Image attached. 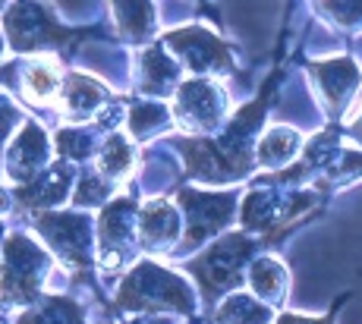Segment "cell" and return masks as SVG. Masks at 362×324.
Returning <instances> with one entry per match:
<instances>
[{
    "instance_id": "277c9868",
    "label": "cell",
    "mask_w": 362,
    "mask_h": 324,
    "mask_svg": "<svg viewBox=\"0 0 362 324\" xmlns=\"http://www.w3.org/2000/svg\"><path fill=\"white\" fill-rule=\"evenodd\" d=\"M249 252H252V243H249L246 236H227V239H221L214 249H208L202 258L192 261L189 271L199 277L208 302L230 293L233 287H240L243 261L249 258Z\"/></svg>"
},
{
    "instance_id": "2e32d148",
    "label": "cell",
    "mask_w": 362,
    "mask_h": 324,
    "mask_svg": "<svg viewBox=\"0 0 362 324\" xmlns=\"http://www.w3.org/2000/svg\"><path fill=\"white\" fill-rule=\"evenodd\" d=\"M19 324H86V321H82V312L76 302L64 299V296H47L35 312L23 315Z\"/></svg>"
},
{
    "instance_id": "8fae6325",
    "label": "cell",
    "mask_w": 362,
    "mask_h": 324,
    "mask_svg": "<svg viewBox=\"0 0 362 324\" xmlns=\"http://www.w3.org/2000/svg\"><path fill=\"white\" fill-rule=\"evenodd\" d=\"M139 236L145 239V246L161 249L173 236H177V215L170 211L167 202H151L139 217Z\"/></svg>"
},
{
    "instance_id": "4fadbf2b",
    "label": "cell",
    "mask_w": 362,
    "mask_h": 324,
    "mask_svg": "<svg viewBox=\"0 0 362 324\" xmlns=\"http://www.w3.org/2000/svg\"><path fill=\"white\" fill-rule=\"evenodd\" d=\"M104 101V88L92 82L88 76H69L64 85V107L69 116H86L92 114Z\"/></svg>"
},
{
    "instance_id": "ac0fdd59",
    "label": "cell",
    "mask_w": 362,
    "mask_h": 324,
    "mask_svg": "<svg viewBox=\"0 0 362 324\" xmlns=\"http://www.w3.org/2000/svg\"><path fill=\"white\" fill-rule=\"evenodd\" d=\"M249 280H252V289L262 296L264 302H274L284 296V287H287V271L277 265L274 258H262L252 265L249 271Z\"/></svg>"
},
{
    "instance_id": "d6986e66",
    "label": "cell",
    "mask_w": 362,
    "mask_h": 324,
    "mask_svg": "<svg viewBox=\"0 0 362 324\" xmlns=\"http://www.w3.org/2000/svg\"><path fill=\"white\" fill-rule=\"evenodd\" d=\"M142 66H145V88L148 92H167L164 85H170L173 76H177V66L167 60V54L161 47H151L142 57Z\"/></svg>"
},
{
    "instance_id": "e0dca14e",
    "label": "cell",
    "mask_w": 362,
    "mask_h": 324,
    "mask_svg": "<svg viewBox=\"0 0 362 324\" xmlns=\"http://www.w3.org/2000/svg\"><path fill=\"white\" fill-rule=\"evenodd\" d=\"M318 76H322L325 95L331 101H344L353 92V85L359 82V73L350 60H328V64H318Z\"/></svg>"
},
{
    "instance_id": "ba28073f",
    "label": "cell",
    "mask_w": 362,
    "mask_h": 324,
    "mask_svg": "<svg viewBox=\"0 0 362 324\" xmlns=\"http://www.w3.org/2000/svg\"><path fill=\"white\" fill-rule=\"evenodd\" d=\"M132 243V202H114L101 217V246H104V261L110 268H120L123 252Z\"/></svg>"
},
{
    "instance_id": "30bf717a",
    "label": "cell",
    "mask_w": 362,
    "mask_h": 324,
    "mask_svg": "<svg viewBox=\"0 0 362 324\" xmlns=\"http://www.w3.org/2000/svg\"><path fill=\"white\" fill-rule=\"evenodd\" d=\"M45 161H47L45 133L29 123V126H25V133L19 136L16 145H13V151H10V174L23 180V176H32Z\"/></svg>"
},
{
    "instance_id": "603a6c76",
    "label": "cell",
    "mask_w": 362,
    "mask_h": 324,
    "mask_svg": "<svg viewBox=\"0 0 362 324\" xmlns=\"http://www.w3.org/2000/svg\"><path fill=\"white\" fill-rule=\"evenodd\" d=\"M13 120H16V110H13L10 104H6L4 98H0V142H4V136H6V129L13 126Z\"/></svg>"
},
{
    "instance_id": "5bb4252c",
    "label": "cell",
    "mask_w": 362,
    "mask_h": 324,
    "mask_svg": "<svg viewBox=\"0 0 362 324\" xmlns=\"http://www.w3.org/2000/svg\"><path fill=\"white\" fill-rule=\"evenodd\" d=\"M218 324H271L268 302H255L252 296H227V302L218 308Z\"/></svg>"
},
{
    "instance_id": "7c38bea8",
    "label": "cell",
    "mask_w": 362,
    "mask_h": 324,
    "mask_svg": "<svg viewBox=\"0 0 362 324\" xmlns=\"http://www.w3.org/2000/svg\"><path fill=\"white\" fill-rule=\"evenodd\" d=\"M23 85L35 104H47L60 92V70L54 66V60H32L23 73Z\"/></svg>"
},
{
    "instance_id": "3957f363",
    "label": "cell",
    "mask_w": 362,
    "mask_h": 324,
    "mask_svg": "<svg viewBox=\"0 0 362 324\" xmlns=\"http://www.w3.org/2000/svg\"><path fill=\"white\" fill-rule=\"evenodd\" d=\"M6 35L16 51H38V47H64L76 41L79 32H69L57 25V19L38 6L35 0H13L10 13L4 16Z\"/></svg>"
},
{
    "instance_id": "9a60e30c",
    "label": "cell",
    "mask_w": 362,
    "mask_h": 324,
    "mask_svg": "<svg viewBox=\"0 0 362 324\" xmlns=\"http://www.w3.org/2000/svg\"><path fill=\"white\" fill-rule=\"evenodd\" d=\"M117 6V23L127 38H145L155 29V10L148 0H114Z\"/></svg>"
},
{
    "instance_id": "8992f818",
    "label": "cell",
    "mask_w": 362,
    "mask_h": 324,
    "mask_svg": "<svg viewBox=\"0 0 362 324\" xmlns=\"http://www.w3.org/2000/svg\"><path fill=\"white\" fill-rule=\"evenodd\" d=\"M180 202L189 211V233H186V246L205 243L208 233H214L218 227L227 224L233 211L236 196H205V192H183Z\"/></svg>"
},
{
    "instance_id": "ffe728a7",
    "label": "cell",
    "mask_w": 362,
    "mask_h": 324,
    "mask_svg": "<svg viewBox=\"0 0 362 324\" xmlns=\"http://www.w3.org/2000/svg\"><path fill=\"white\" fill-rule=\"evenodd\" d=\"M296 148H299L296 133H290V129H271V133L262 139V161L271 164V167H277V164L290 161Z\"/></svg>"
},
{
    "instance_id": "52a82bcc",
    "label": "cell",
    "mask_w": 362,
    "mask_h": 324,
    "mask_svg": "<svg viewBox=\"0 0 362 324\" xmlns=\"http://www.w3.org/2000/svg\"><path fill=\"white\" fill-rule=\"evenodd\" d=\"M167 44H170L173 51L183 54V57L189 60L192 70H208V66H224V70H230V60H227L224 44L202 29L173 32V35H167Z\"/></svg>"
},
{
    "instance_id": "cb8c5ba5",
    "label": "cell",
    "mask_w": 362,
    "mask_h": 324,
    "mask_svg": "<svg viewBox=\"0 0 362 324\" xmlns=\"http://www.w3.org/2000/svg\"><path fill=\"white\" fill-rule=\"evenodd\" d=\"M277 324H331V318H325V321H312V318H299V315H284Z\"/></svg>"
},
{
    "instance_id": "7a4b0ae2",
    "label": "cell",
    "mask_w": 362,
    "mask_h": 324,
    "mask_svg": "<svg viewBox=\"0 0 362 324\" xmlns=\"http://www.w3.org/2000/svg\"><path fill=\"white\" fill-rule=\"evenodd\" d=\"M47 274V255L25 236H10L4 252V277L0 299L10 306H25L38 296V287Z\"/></svg>"
},
{
    "instance_id": "5b68a950",
    "label": "cell",
    "mask_w": 362,
    "mask_h": 324,
    "mask_svg": "<svg viewBox=\"0 0 362 324\" xmlns=\"http://www.w3.org/2000/svg\"><path fill=\"white\" fill-rule=\"evenodd\" d=\"M38 230L47 236V243L69 268H88L92 239H88V220L79 215H45L38 217Z\"/></svg>"
},
{
    "instance_id": "7402d4cb",
    "label": "cell",
    "mask_w": 362,
    "mask_h": 324,
    "mask_svg": "<svg viewBox=\"0 0 362 324\" xmlns=\"http://www.w3.org/2000/svg\"><path fill=\"white\" fill-rule=\"evenodd\" d=\"M325 6L337 13L344 23H356V19H362V0H325Z\"/></svg>"
},
{
    "instance_id": "9c48e42d",
    "label": "cell",
    "mask_w": 362,
    "mask_h": 324,
    "mask_svg": "<svg viewBox=\"0 0 362 324\" xmlns=\"http://www.w3.org/2000/svg\"><path fill=\"white\" fill-rule=\"evenodd\" d=\"M177 110L183 114V110H192V120L199 123V126H214L218 123V110H221V95L214 85H208V82H189V85L180 88L177 95Z\"/></svg>"
},
{
    "instance_id": "44dd1931",
    "label": "cell",
    "mask_w": 362,
    "mask_h": 324,
    "mask_svg": "<svg viewBox=\"0 0 362 324\" xmlns=\"http://www.w3.org/2000/svg\"><path fill=\"white\" fill-rule=\"evenodd\" d=\"M132 167V155H129V145L114 136L107 145H104V155H101V170L107 176H127Z\"/></svg>"
},
{
    "instance_id": "6da1fadb",
    "label": "cell",
    "mask_w": 362,
    "mask_h": 324,
    "mask_svg": "<svg viewBox=\"0 0 362 324\" xmlns=\"http://www.w3.org/2000/svg\"><path fill=\"white\" fill-rule=\"evenodd\" d=\"M117 306L129 308V312H180V315L196 312L192 287L173 271H164V268L151 265V261H142L123 280Z\"/></svg>"
}]
</instances>
